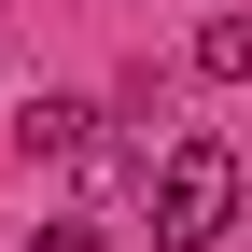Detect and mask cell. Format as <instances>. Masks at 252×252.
Here are the masks:
<instances>
[{"label": "cell", "instance_id": "obj_2", "mask_svg": "<svg viewBox=\"0 0 252 252\" xmlns=\"http://www.w3.org/2000/svg\"><path fill=\"white\" fill-rule=\"evenodd\" d=\"M28 154H112L98 98H42V112H28Z\"/></svg>", "mask_w": 252, "mask_h": 252}, {"label": "cell", "instance_id": "obj_1", "mask_svg": "<svg viewBox=\"0 0 252 252\" xmlns=\"http://www.w3.org/2000/svg\"><path fill=\"white\" fill-rule=\"evenodd\" d=\"M238 224V154L224 140H168L154 154V252H210Z\"/></svg>", "mask_w": 252, "mask_h": 252}, {"label": "cell", "instance_id": "obj_3", "mask_svg": "<svg viewBox=\"0 0 252 252\" xmlns=\"http://www.w3.org/2000/svg\"><path fill=\"white\" fill-rule=\"evenodd\" d=\"M196 70H210V84H252V14H210V28H196Z\"/></svg>", "mask_w": 252, "mask_h": 252}]
</instances>
